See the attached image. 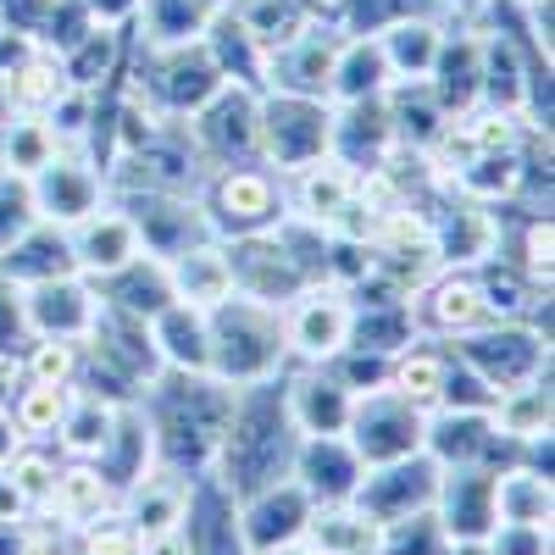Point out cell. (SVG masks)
<instances>
[{"instance_id": "47", "label": "cell", "mask_w": 555, "mask_h": 555, "mask_svg": "<svg viewBox=\"0 0 555 555\" xmlns=\"http://www.w3.org/2000/svg\"><path fill=\"white\" fill-rule=\"evenodd\" d=\"M483 555H550V522H494Z\"/></svg>"}, {"instance_id": "21", "label": "cell", "mask_w": 555, "mask_h": 555, "mask_svg": "<svg viewBox=\"0 0 555 555\" xmlns=\"http://www.w3.org/2000/svg\"><path fill=\"white\" fill-rule=\"evenodd\" d=\"M361 473H366V467L356 461V450L345 444V434H311V439L295 444L289 478L311 494V505H345V500L356 494Z\"/></svg>"}, {"instance_id": "8", "label": "cell", "mask_w": 555, "mask_h": 555, "mask_svg": "<svg viewBox=\"0 0 555 555\" xmlns=\"http://www.w3.org/2000/svg\"><path fill=\"white\" fill-rule=\"evenodd\" d=\"M450 350L467 361L494 395L550 373V339L539 328H528V322H489V328H478L467 339H450Z\"/></svg>"}, {"instance_id": "43", "label": "cell", "mask_w": 555, "mask_h": 555, "mask_svg": "<svg viewBox=\"0 0 555 555\" xmlns=\"http://www.w3.org/2000/svg\"><path fill=\"white\" fill-rule=\"evenodd\" d=\"M17 378L67 389L78 378V345H67V339H28L23 356H17Z\"/></svg>"}, {"instance_id": "46", "label": "cell", "mask_w": 555, "mask_h": 555, "mask_svg": "<svg viewBox=\"0 0 555 555\" xmlns=\"http://www.w3.org/2000/svg\"><path fill=\"white\" fill-rule=\"evenodd\" d=\"M34 222H39V211H34V195H28V178L0 172V250L12 240H23Z\"/></svg>"}, {"instance_id": "6", "label": "cell", "mask_w": 555, "mask_h": 555, "mask_svg": "<svg viewBox=\"0 0 555 555\" xmlns=\"http://www.w3.org/2000/svg\"><path fill=\"white\" fill-rule=\"evenodd\" d=\"M328 128H334V106L311 101V95H261V167H272L278 178H289L311 162L328 156Z\"/></svg>"}, {"instance_id": "30", "label": "cell", "mask_w": 555, "mask_h": 555, "mask_svg": "<svg viewBox=\"0 0 555 555\" xmlns=\"http://www.w3.org/2000/svg\"><path fill=\"white\" fill-rule=\"evenodd\" d=\"M89 284H95V295L106 306H117L128 317H145V322L162 306H172V278H167V261H156V256H133L128 267H117L106 278H89Z\"/></svg>"}, {"instance_id": "34", "label": "cell", "mask_w": 555, "mask_h": 555, "mask_svg": "<svg viewBox=\"0 0 555 555\" xmlns=\"http://www.w3.org/2000/svg\"><path fill=\"white\" fill-rule=\"evenodd\" d=\"M444 366H450V345L444 339H411L389 356V389L405 395L411 405L434 411L439 405V384H444Z\"/></svg>"}, {"instance_id": "2", "label": "cell", "mask_w": 555, "mask_h": 555, "mask_svg": "<svg viewBox=\"0 0 555 555\" xmlns=\"http://www.w3.org/2000/svg\"><path fill=\"white\" fill-rule=\"evenodd\" d=\"M139 411L151 423L162 467H172L183 478H201V473H211L217 439L228 428V411H234V389L206 378V373H162L139 395Z\"/></svg>"}, {"instance_id": "11", "label": "cell", "mask_w": 555, "mask_h": 555, "mask_svg": "<svg viewBox=\"0 0 555 555\" xmlns=\"http://www.w3.org/2000/svg\"><path fill=\"white\" fill-rule=\"evenodd\" d=\"M278 322H284L289 356H300L306 366L334 361L350 345V295L334 289V284H306L284 311H278Z\"/></svg>"}, {"instance_id": "28", "label": "cell", "mask_w": 555, "mask_h": 555, "mask_svg": "<svg viewBox=\"0 0 555 555\" xmlns=\"http://www.w3.org/2000/svg\"><path fill=\"white\" fill-rule=\"evenodd\" d=\"M444 17L434 12H416V17H400L395 28L378 34L384 44V62H389V83H423L439 62V44H444Z\"/></svg>"}, {"instance_id": "42", "label": "cell", "mask_w": 555, "mask_h": 555, "mask_svg": "<svg viewBox=\"0 0 555 555\" xmlns=\"http://www.w3.org/2000/svg\"><path fill=\"white\" fill-rule=\"evenodd\" d=\"M56 450L51 444H17L12 450V461H7V478L17 483V494H23V505H28V517L34 512H44V500H51V483H56Z\"/></svg>"}, {"instance_id": "29", "label": "cell", "mask_w": 555, "mask_h": 555, "mask_svg": "<svg viewBox=\"0 0 555 555\" xmlns=\"http://www.w3.org/2000/svg\"><path fill=\"white\" fill-rule=\"evenodd\" d=\"M201 44H206V56L217 62V73H222V83H240V89H267V51L240 28V17L228 12V7H217L211 12V23H206V34H201Z\"/></svg>"}, {"instance_id": "7", "label": "cell", "mask_w": 555, "mask_h": 555, "mask_svg": "<svg viewBox=\"0 0 555 555\" xmlns=\"http://www.w3.org/2000/svg\"><path fill=\"white\" fill-rule=\"evenodd\" d=\"M183 128H190L206 172L261 162V95H256V89L222 83L195 117H183Z\"/></svg>"}, {"instance_id": "14", "label": "cell", "mask_w": 555, "mask_h": 555, "mask_svg": "<svg viewBox=\"0 0 555 555\" xmlns=\"http://www.w3.org/2000/svg\"><path fill=\"white\" fill-rule=\"evenodd\" d=\"M311 512H317V505H311V494L295 478H278V483L245 494L240 512H234L240 517V550L245 555H272V550L295 544L306 533Z\"/></svg>"}, {"instance_id": "54", "label": "cell", "mask_w": 555, "mask_h": 555, "mask_svg": "<svg viewBox=\"0 0 555 555\" xmlns=\"http://www.w3.org/2000/svg\"><path fill=\"white\" fill-rule=\"evenodd\" d=\"M272 555H322V550H311L306 539H295V544H284V550H272Z\"/></svg>"}, {"instance_id": "56", "label": "cell", "mask_w": 555, "mask_h": 555, "mask_svg": "<svg viewBox=\"0 0 555 555\" xmlns=\"http://www.w3.org/2000/svg\"><path fill=\"white\" fill-rule=\"evenodd\" d=\"M206 7H211V12H217V7H228V0H206Z\"/></svg>"}, {"instance_id": "35", "label": "cell", "mask_w": 555, "mask_h": 555, "mask_svg": "<svg viewBox=\"0 0 555 555\" xmlns=\"http://www.w3.org/2000/svg\"><path fill=\"white\" fill-rule=\"evenodd\" d=\"M211 23V7L206 0H139L133 12V39L139 44H195Z\"/></svg>"}, {"instance_id": "32", "label": "cell", "mask_w": 555, "mask_h": 555, "mask_svg": "<svg viewBox=\"0 0 555 555\" xmlns=\"http://www.w3.org/2000/svg\"><path fill=\"white\" fill-rule=\"evenodd\" d=\"M384 89H389V62H384L378 34H345L334 56V78H328V106L384 95Z\"/></svg>"}, {"instance_id": "19", "label": "cell", "mask_w": 555, "mask_h": 555, "mask_svg": "<svg viewBox=\"0 0 555 555\" xmlns=\"http://www.w3.org/2000/svg\"><path fill=\"white\" fill-rule=\"evenodd\" d=\"M67 240H73V261H78L83 278H106V272L128 267L133 256H145L133 217H128L112 195H106L95 211H89L83 222H73V228H67Z\"/></svg>"}, {"instance_id": "17", "label": "cell", "mask_w": 555, "mask_h": 555, "mask_svg": "<svg viewBox=\"0 0 555 555\" xmlns=\"http://www.w3.org/2000/svg\"><path fill=\"white\" fill-rule=\"evenodd\" d=\"M23 317H28V334L34 339H67V345H83L89 328L101 317V295L83 272L73 278H51V284H34L23 289Z\"/></svg>"}, {"instance_id": "13", "label": "cell", "mask_w": 555, "mask_h": 555, "mask_svg": "<svg viewBox=\"0 0 555 555\" xmlns=\"http://www.w3.org/2000/svg\"><path fill=\"white\" fill-rule=\"evenodd\" d=\"M228 245V272H234V295L284 311L300 289H306V272L295 267V256L284 250V240L272 234H245V240H222Z\"/></svg>"}, {"instance_id": "40", "label": "cell", "mask_w": 555, "mask_h": 555, "mask_svg": "<svg viewBox=\"0 0 555 555\" xmlns=\"http://www.w3.org/2000/svg\"><path fill=\"white\" fill-rule=\"evenodd\" d=\"M0 89H7V106H12V112H51V101L67 89L62 56L34 51L23 67H12L7 78H0Z\"/></svg>"}, {"instance_id": "38", "label": "cell", "mask_w": 555, "mask_h": 555, "mask_svg": "<svg viewBox=\"0 0 555 555\" xmlns=\"http://www.w3.org/2000/svg\"><path fill=\"white\" fill-rule=\"evenodd\" d=\"M62 145L44 112H12L7 117V133H0V172H17V178H34L44 162H51Z\"/></svg>"}, {"instance_id": "25", "label": "cell", "mask_w": 555, "mask_h": 555, "mask_svg": "<svg viewBox=\"0 0 555 555\" xmlns=\"http://www.w3.org/2000/svg\"><path fill=\"white\" fill-rule=\"evenodd\" d=\"M95 467H101V478L117 494L133 489L139 478L156 467V439H151V423H145V411H139V400L117 405V423H112V434H106V444L95 455Z\"/></svg>"}, {"instance_id": "37", "label": "cell", "mask_w": 555, "mask_h": 555, "mask_svg": "<svg viewBox=\"0 0 555 555\" xmlns=\"http://www.w3.org/2000/svg\"><path fill=\"white\" fill-rule=\"evenodd\" d=\"M489 423H494L500 439H517V444L544 439L550 434V373H539V378H528L517 389H500Z\"/></svg>"}, {"instance_id": "33", "label": "cell", "mask_w": 555, "mask_h": 555, "mask_svg": "<svg viewBox=\"0 0 555 555\" xmlns=\"http://www.w3.org/2000/svg\"><path fill=\"white\" fill-rule=\"evenodd\" d=\"M311 550L322 555H378L384 550V522H373L366 512H356V505H317L306 533H300Z\"/></svg>"}, {"instance_id": "36", "label": "cell", "mask_w": 555, "mask_h": 555, "mask_svg": "<svg viewBox=\"0 0 555 555\" xmlns=\"http://www.w3.org/2000/svg\"><path fill=\"white\" fill-rule=\"evenodd\" d=\"M117 423V405L101 400V395H89V389H67V411H62V428H56V444L73 455V461H95L106 434Z\"/></svg>"}, {"instance_id": "48", "label": "cell", "mask_w": 555, "mask_h": 555, "mask_svg": "<svg viewBox=\"0 0 555 555\" xmlns=\"http://www.w3.org/2000/svg\"><path fill=\"white\" fill-rule=\"evenodd\" d=\"M83 12L95 17L101 28H128L133 12H139V0H83Z\"/></svg>"}, {"instance_id": "9", "label": "cell", "mask_w": 555, "mask_h": 555, "mask_svg": "<svg viewBox=\"0 0 555 555\" xmlns=\"http://www.w3.org/2000/svg\"><path fill=\"white\" fill-rule=\"evenodd\" d=\"M405 311H411V328H416V339H467V334H478V328H489V306H483V295H478V278H473V267H439L423 289H416L411 300H405Z\"/></svg>"}, {"instance_id": "10", "label": "cell", "mask_w": 555, "mask_h": 555, "mask_svg": "<svg viewBox=\"0 0 555 555\" xmlns=\"http://www.w3.org/2000/svg\"><path fill=\"white\" fill-rule=\"evenodd\" d=\"M139 228V245L156 261H172L201 240H217L195 195H151V190H106Z\"/></svg>"}, {"instance_id": "45", "label": "cell", "mask_w": 555, "mask_h": 555, "mask_svg": "<svg viewBox=\"0 0 555 555\" xmlns=\"http://www.w3.org/2000/svg\"><path fill=\"white\" fill-rule=\"evenodd\" d=\"M73 544H78V555H139V533L128 528L122 512H106L95 522H83L73 533Z\"/></svg>"}, {"instance_id": "51", "label": "cell", "mask_w": 555, "mask_h": 555, "mask_svg": "<svg viewBox=\"0 0 555 555\" xmlns=\"http://www.w3.org/2000/svg\"><path fill=\"white\" fill-rule=\"evenodd\" d=\"M28 544V517L23 522H0V555H23Z\"/></svg>"}, {"instance_id": "12", "label": "cell", "mask_w": 555, "mask_h": 555, "mask_svg": "<svg viewBox=\"0 0 555 555\" xmlns=\"http://www.w3.org/2000/svg\"><path fill=\"white\" fill-rule=\"evenodd\" d=\"M434 494H439V461L428 450H416L405 461H389V467H366L350 505L373 522H400L411 512H428Z\"/></svg>"}, {"instance_id": "1", "label": "cell", "mask_w": 555, "mask_h": 555, "mask_svg": "<svg viewBox=\"0 0 555 555\" xmlns=\"http://www.w3.org/2000/svg\"><path fill=\"white\" fill-rule=\"evenodd\" d=\"M295 444H300V434L284 405V373L267 384H250V389H234V411H228V428L211 455V478L234 500H245L278 478H289Z\"/></svg>"}, {"instance_id": "24", "label": "cell", "mask_w": 555, "mask_h": 555, "mask_svg": "<svg viewBox=\"0 0 555 555\" xmlns=\"http://www.w3.org/2000/svg\"><path fill=\"white\" fill-rule=\"evenodd\" d=\"M78 261H73V240L67 228L56 222H34L23 240H12L0 250V278L17 289H34V284H51V278H73Z\"/></svg>"}, {"instance_id": "55", "label": "cell", "mask_w": 555, "mask_h": 555, "mask_svg": "<svg viewBox=\"0 0 555 555\" xmlns=\"http://www.w3.org/2000/svg\"><path fill=\"white\" fill-rule=\"evenodd\" d=\"M7 117H12V106H7V89H0V133H7Z\"/></svg>"}, {"instance_id": "3", "label": "cell", "mask_w": 555, "mask_h": 555, "mask_svg": "<svg viewBox=\"0 0 555 555\" xmlns=\"http://www.w3.org/2000/svg\"><path fill=\"white\" fill-rule=\"evenodd\" d=\"M206 345L211 361L206 373L228 389H250L267 384L289 366V345H284V322L272 306H256L245 295H228L222 306L206 311Z\"/></svg>"}, {"instance_id": "57", "label": "cell", "mask_w": 555, "mask_h": 555, "mask_svg": "<svg viewBox=\"0 0 555 555\" xmlns=\"http://www.w3.org/2000/svg\"><path fill=\"white\" fill-rule=\"evenodd\" d=\"M522 7H528V0H522Z\"/></svg>"}, {"instance_id": "20", "label": "cell", "mask_w": 555, "mask_h": 555, "mask_svg": "<svg viewBox=\"0 0 555 555\" xmlns=\"http://www.w3.org/2000/svg\"><path fill=\"white\" fill-rule=\"evenodd\" d=\"M395 151V122L384 95H366V101H345L334 106V128H328V156L350 172H373L384 156Z\"/></svg>"}, {"instance_id": "49", "label": "cell", "mask_w": 555, "mask_h": 555, "mask_svg": "<svg viewBox=\"0 0 555 555\" xmlns=\"http://www.w3.org/2000/svg\"><path fill=\"white\" fill-rule=\"evenodd\" d=\"M139 555H195V544H190L183 528H162L151 539H139Z\"/></svg>"}, {"instance_id": "26", "label": "cell", "mask_w": 555, "mask_h": 555, "mask_svg": "<svg viewBox=\"0 0 555 555\" xmlns=\"http://www.w3.org/2000/svg\"><path fill=\"white\" fill-rule=\"evenodd\" d=\"M117 512V489L101 478L95 461H67V467H56V483H51V500H44V512L39 517H51L62 528H83V522H95Z\"/></svg>"}, {"instance_id": "18", "label": "cell", "mask_w": 555, "mask_h": 555, "mask_svg": "<svg viewBox=\"0 0 555 555\" xmlns=\"http://www.w3.org/2000/svg\"><path fill=\"white\" fill-rule=\"evenodd\" d=\"M494 467H439L434 517L450 544H483L494 533Z\"/></svg>"}, {"instance_id": "22", "label": "cell", "mask_w": 555, "mask_h": 555, "mask_svg": "<svg viewBox=\"0 0 555 555\" xmlns=\"http://www.w3.org/2000/svg\"><path fill=\"white\" fill-rule=\"evenodd\" d=\"M423 450L439 467H494L500 473V434L489 423V411H428V434Z\"/></svg>"}, {"instance_id": "53", "label": "cell", "mask_w": 555, "mask_h": 555, "mask_svg": "<svg viewBox=\"0 0 555 555\" xmlns=\"http://www.w3.org/2000/svg\"><path fill=\"white\" fill-rule=\"evenodd\" d=\"M439 7H444V17L455 23V17H467V12L478 7V0H439Z\"/></svg>"}, {"instance_id": "16", "label": "cell", "mask_w": 555, "mask_h": 555, "mask_svg": "<svg viewBox=\"0 0 555 555\" xmlns=\"http://www.w3.org/2000/svg\"><path fill=\"white\" fill-rule=\"evenodd\" d=\"M339 28L334 23H311L300 28L289 44L267 51V89L278 95H311V101H328V78H334V56H339ZM261 89V95H267Z\"/></svg>"}, {"instance_id": "5", "label": "cell", "mask_w": 555, "mask_h": 555, "mask_svg": "<svg viewBox=\"0 0 555 555\" xmlns=\"http://www.w3.org/2000/svg\"><path fill=\"white\" fill-rule=\"evenodd\" d=\"M423 434H428V411L411 405L405 395H395L389 384L356 395L350 423H345V444L356 450L361 467H389V461L416 455L423 450Z\"/></svg>"}, {"instance_id": "27", "label": "cell", "mask_w": 555, "mask_h": 555, "mask_svg": "<svg viewBox=\"0 0 555 555\" xmlns=\"http://www.w3.org/2000/svg\"><path fill=\"white\" fill-rule=\"evenodd\" d=\"M167 278H172V300L195 306V311H211L234 295V272H228V245L222 240H201L183 256L167 261Z\"/></svg>"}, {"instance_id": "39", "label": "cell", "mask_w": 555, "mask_h": 555, "mask_svg": "<svg viewBox=\"0 0 555 555\" xmlns=\"http://www.w3.org/2000/svg\"><path fill=\"white\" fill-rule=\"evenodd\" d=\"M555 512V494H550V478L533 473V467H505L494 478V517L500 522H550Z\"/></svg>"}, {"instance_id": "44", "label": "cell", "mask_w": 555, "mask_h": 555, "mask_svg": "<svg viewBox=\"0 0 555 555\" xmlns=\"http://www.w3.org/2000/svg\"><path fill=\"white\" fill-rule=\"evenodd\" d=\"M444 550H450V539L434 517V505L400 517V522H384V550L378 555H444Z\"/></svg>"}, {"instance_id": "15", "label": "cell", "mask_w": 555, "mask_h": 555, "mask_svg": "<svg viewBox=\"0 0 555 555\" xmlns=\"http://www.w3.org/2000/svg\"><path fill=\"white\" fill-rule=\"evenodd\" d=\"M28 195H34L39 222L73 228V222H83L89 211L106 201V178L89 167L83 151H56L51 162H44V167L28 178Z\"/></svg>"}, {"instance_id": "31", "label": "cell", "mask_w": 555, "mask_h": 555, "mask_svg": "<svg viewBox=\"0 0 555 555\" xmlns=\"http://www.w3.org/2000/svg\"><path fill=\"white\" fill-rule=\"evenodd\" d=\"M151 345H156V356H162L167 373H206V361H211L206 311L183 306V300L162 306V311L151 317ZM206 378H211V373H206Z\"/></svg>"}, {"instance_id": "23", "label": "cell", "mask_w": 555, "mask_h": 555, "mask_svg": "<svg viewBox=\"0 0 555 555\" xmlns=\"http://www.w3.org/2000/svg\"><path fill=\"white\" fill-rule=\"evenodd\" d=\"M284 405H289L295 434L311 439V434H345L356 395L328 373V366H300L295 378H284Z\"/></svg>"}, {"instance_id": "50", "label": "cell", "mask_w": 555, "mask_h": 555, "mask_svg": "<svg viewBox=\"0 0 555 555\" xmlns=\"http://www.w3.org/2000/svg\"><path fill=\"white\" fill-rule=\"evenodd\" d=\"M23 517H28V505H23L17 483L7 478V467H0V522H23Z\"/></svg>"}, {"instance_id": "4", "label": "cell", "mask_w": 555, "mask_h": 555, "mask_svg": "<svg viewBox=\"0 0 555 555\" xmlns=\"http://www.w3.org/2000/svg\"><path fill=\"white\" fill-rule=\"evenodd\" d=\"M201 211L211 222L217 240H245V234H267V228L284 222L289 211V195H284V178L261 162H245V167H217L206 172L201 183Z\"/></svg>"}, {"instance_id": "52", "label": "cell", "mask_w": 555, "mask_h": 555, "mask_svg": "<svg viewBox=\"0 0 555 555\" xmlns=\"http://www.w3.org/2000/svg\"><path fill=\"white\" fill-rule=\"evenodd\" d=\"M23 444V434L12 428V416L7 411H0V467H7V461H12V450Z\"/></svg>"}, {"instance_id": "41", "label": "cell", "mask_w": 555, "mask_h": 555, "mask_svg": "<svg viewBox=\"0 0 555 555\" xmlns=\"http://www.w3.org/2000/svg\"><path fill=\"white\" fill-rule=\"evenodd\" d=\"M73 389V384H67ZM67 389H51V384H23L7 405L12 428L23 434V444H56V428H62V411H67Z\"/></svg>"}]
</instances>
